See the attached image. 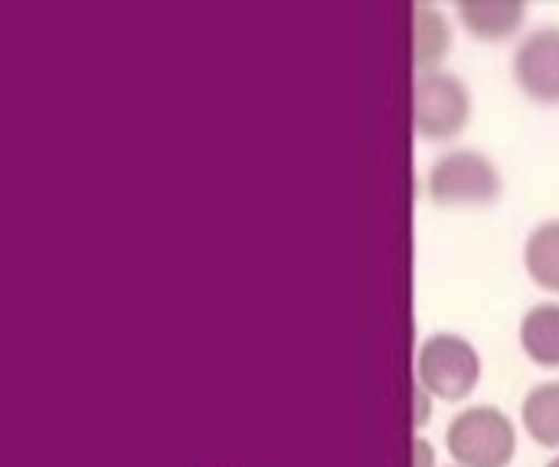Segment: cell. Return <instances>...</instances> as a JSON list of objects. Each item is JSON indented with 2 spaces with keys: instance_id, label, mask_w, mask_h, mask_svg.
Here are the masks:
<instances>
[{
  "instance_id": "cell-1",
  "label": "cell",
  "mask_w": 559,
  "mask_h": 467,
  "mask_svg": "<svg viewBox=\"0 0 559 467\" xmlns=\"http://www.w3.org/2000/svg\"><path fill=\"white\" fill-rule=\"evenodd\" d=\"M455 467H508L518 455V429L498 406H472L445 429Z\"/></svg>"
},
{
  "instance_id": "cell-2",
  "label": "cell",
  "mask_w": 559,
  "mask_h": 467,
  "mask_svg": "<svg viewBox=\"0 0 559 467\" xmlns=\"http://www.w3.org/2000/svg\"><path fill=\"white\" fill-rule=\"evenodd\" d=\"M416 383L442 403L468 399L481 383V357L475 344L449 331L426 337L416 354Z\"/></svg>"
},
{
  "instance_id": "cell-3",
  "label": "cell",
  "mask_w": 559,
  "mask_h": 467,
  "mask_svg": "<svg viewBox=\"0 0 559 467\" xmlns=\"http://www.w3.org/2000/svg\"><path fill=\"white\" fill-rule=\"evenodd\" d=\"M426 190L439 209L491 206L501 196V170L481 151H449L429 167Z\"/></svg>"
},
{
  "instance_id": "cell-4",
  "label": "cell",
  "mask_w": 559,
  "mask_h": 467,
  "mask_svg": "<svg viewBox=\"0 0 559 467\" xmlns=\"http://www.w3.org/2000/svg\"><path fill=\"white\" fill-rule=\"evenodd\" d=\"M472 118V92L452 72H426L416 79L413 121L416 134L432 144H445L465 131Z\"/></svg>"
},
{
  "instance_id": "cell-5",
  "label": "cell",
  "mask_w": 559,
  "mask_h": 467,
  "mask_svg": "<svg viewBox=\"0 0 559 467\" xmlns=\"http://www.w3.org/2000/svg\"><path fill=\"white\" fill-rule=\"evenodd\" d=\"M514 82L537 105H559V26L527 33L514 52Z\"/></svg>"
},
{
  "instance_id": "cell-6",
  "label": "cell",
  "mask_w": 559,
  "mask_h": 467,
  "mask_svg": "<svg viewBox=\"0 0 559 467\" xmlns=\"http://www.w3.org/2000/svg\"><path fill=\"white\" fill-rule=\"evenodd\" d=\"M455 13L475 39L504 43L524 26L527 3H521V0H462L455 7Z\"/></svg>"
},
{
  "instance_id": "cell-7",
  "label": "cell",
  "mask_w": 559,
  "mask_h": 467,
  "mask_svg": "<svg viewBox=\"0 0 559 467\" xmlns=\"http://www.w3.org/2000/svg\"><path fill=\"white\" fill-rule=\"evenodd\" d=\"M521 350L544 370H559V304H534L521 318Z\"/></svg>"
},
{
  "instance_id": "cell-8",
  "label": "cell",
  "mask_w": 559,
  "mask_h": 467,
  "mask_svg": "<svg viewBox=\"0 0 559 467\" xmlns=\"http://www.w3.org/2000/svg\"><path fill=\"white\" fill-rule=\"evenodd\" d=\"M413 26H416V69L419 75L439 72V62L452 49V23L436 3H416L413 7Z\"/></svg>"
},
{
  "instance_id": "cell-9",
  "label": "cell",
  "mask_w": 559,
  "mask_h": 467,
  "mask_svg": "<svg viewBox=\"0 0 559 467\" xmlns=\"http://www.w3.org/2000/svg\"><path fill=\"white\" fill-rule=\"evenodd\" d=\"M521 422L524 432L540 445V448H559V383H540L524 396L521 406Z\"/></svg>"
},
{
  "instance_id": "cell-10",
  "label": "cell",
  "mask_w": 559,
  "mask_h": 467,
  "mask_svg": "<svg viewBox=\"0 0 559 467\" xmlns=\"http://www.w3.org/2000/svg\"><path fill=\"white\" fill-rule=\"evenodd\" d=\"M524 268L544 291L559 295V219L540 223L524 242Z\"/></svg>"
},
{
  "instance_id": "cell-11",
  "label": "cell",
  "mask_w": 559,
  "mask_h": 467,
  "mask_svg": "<svg viewBox=\"0 0 559 467\" xmlns=\"http://www.w3.org/2000/svg\"><path fill=\"white\" fill-rule=\"evenodd\" d=\"M426 399H429V393L423 390V386H416V429H423L426 422H429V416H432V406H426Z\"/></svg>"
},
{
  "instance_id": "cell-12",
  "label": "cell",
  "mask_w": 559,
  "mask_h": 467,
  "mask_svg": "<svg viewBox=\"0 0 559 467\" xmlns=\"http://www.w3.org/2000/svg\"><path fill=\"white\" fill-rule=\"evenodd\" d=\"M413 452H416V467H436V452L426 439H416Z\"/></svg>"
},
{
  "instance_id": "cell-13",
  "label": "cell",
  "mask_w": 559,
  "mask_h": 467,
  "mask_svg": "<svg viewBox=\"0 0 559 467\" xmlns=\"http://www.w3.org/2000/svg\"><path fill=\"white\" fill-rule=\"evenodd\" d=\"M547 467H559V458H554V462H547Z\"/></svg>"
}]
</instances>
